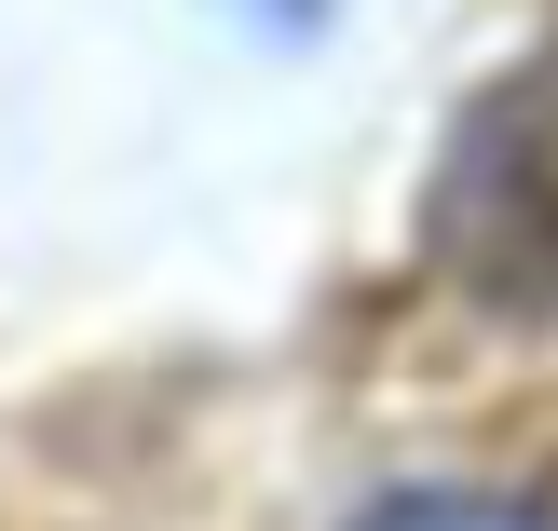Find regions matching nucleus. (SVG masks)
Instances as JSON below:
<instances>
[{
	"instance_id": "1",
	"label": "nucleus",
	"mask_w": 558,
	"mask_h": 531,
	"mask_svg": "<svg viewBox=\"0 0 558 531\" xmlns=\"http://www.w3.org/2000/svg\"><path fill=\"white\" fill-rule=\"evenodd\" d=\"M436 218H450V260L477 273V287L558 300V69L505 82V96L463 123Z\"/></svg>"
},
{
	"instance_id": "2",
	"label": "nucleus",
	"mask_w": 558,
	"mask_h": 531,
	"mask_svg": "<svg viewBox=\"0 0 558 531\" xmlns=\"http://www.w3.org/2000/svg\"><path fill=\"white\" fill-rule=\"evenodd\" d=\"M368 531H558L532 505H477V491H409V505H381Z\"/></svg>"
},
{
	"instance_id": "3",
	"label": "nucleus",
	"mask_w": 558,
	"mask_h": 531,
	"mask_svg": "<svg viewBox=\"0 0 558 531\" xmlns=\"http://www.w3.org/2000/svg\"><path fill=\"white\" fill-rule=\"evenodd\" d=\"M259 27H327V0H245Z\"/></svg>"
}]
</instances>
